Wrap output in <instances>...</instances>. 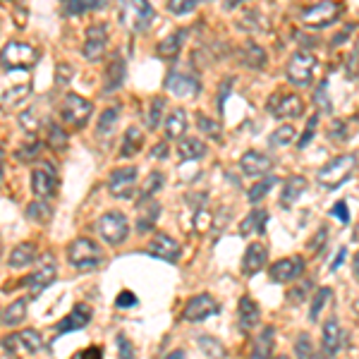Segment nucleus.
Wrapping results in <instances>:
<instances>
[{"label":"nucleus","instance_id":"obj_1","mask_svg":"<svg viewBox=\"0 0 359 359\" xmlns=\"http://www.w3.org/2000/svg\"><path fill=\"white\" fill-rule=\"evenodd\" d=\"M154 20L156 13L149 0H120V25L130 34L147 32Z\"/></svg>","mask_w":359,"mask_h":359},{"label":"nucleus","instance_id":"obj_2","mask_svg":"<svg viewBox=\"0 0 359 359\" xmlns=\"http://www.w3.org/2000/svg\"><path fill=\"white\" fill-rule=\"evenodd\" d=\"M357 168V156L355 154H343L335 156V158L328 161L323 168H318L316 172V182L321 184L323 189H338L345 180H350V175Z\"/></svg>","mask_w":359,"mask_h":359},{"label":"nucleus","instance_id":"obj_3","mask_svg":"<svg viewBox=\"0 0 359 359\" xmlns=\"http://www.w3.org/2000/svg\"><path fill=\"white\" fill-rule=\"evenodd\" d=\"M67 262L77 271H94L103 264V252L94 240L77 237L67 247Z\"/></svg>","mask_w":359,"mask_h":359},{"label":"nucleus","instance_id":"obj_4","mask_svg":"<svg viewBox=\"0 0 359 359\" xmlns=\"http://www.w3.org/2000/svg\"><path fill=\"white\" fill-rule=\"evenodd\" d=\"M343 3H338V0H321V3L311 5V8H304L299 13V20L311 29H323L335 25L340 20V15H343Z\"/></svg>","mask_w":359,"mask_h":359},{"label":"nucleus","instance_id":"obj_5","mask_svg":"<svg viewBox=\"0 0 359 359\" xmlns=\"http://www.w3.org/2000/svg\"><path fill=\"white\" fill-rule=\"evenodd\" d=\"M266 111L278 120H297L304 115V101L292 91H276L266 101Z\"/></svg>","mask_w":359,"mask_h":359},{"label":"nucleus","instance_id":"obj_6","mask_svg":"<svg viewBox=\"0 0 359 359\" xmlns=\"http://www.w3.org/2000/svg\"><path fill=\"white\" fill-rule=\"evenodd\" d=\"M96 230H98V235L108 242V245L120 247L127 240V235H130V223H127L125 213L108 211V213H103V216L98 218Z\"/></svg>","mask_w":359,"mask_h":359},{"label":"nucleus","instance_id":"obj_7","mask_svg":"<svg viewBox=\"0 0 359 359\" xmlns=\"http://www.w3.org/2000/svg\"><path fill=\"white\" fill-rule=\"evenodd\" d=\"M314 69H316V55L311 53V50H294L292 57L287 60L285 77L290 79L292 84L306 86L314 79Z\"/></svg>","mask_w":359,"mask_h":359},{"label":"nucleus","instance_id":"obj_8","mask_svg":"<svg viewBox=\"0 0 359 359\" xmlns=\"http://www.w3.org/2000/svg\"><path fill=\"white\" fill-rule=\"evenodd\" d=\"M60 118H62V123L67 127H72V130H82L91 118V103L77 94H67L62 98Z\"/></svg>","mask_w":359,"mask_h":359},{"label":"nucleus","instance_id":"obj_9","mask_svg":"<svg viewBox=\"0 0 359 359\" xmlns=\"http://www.w3.org/2000/svg\"><path fill=\"white\" fill-rule=\"evenodd\" d=\"M0 62L10 69H29L39 62V53L29 43L22 41H10L0 53Z\"/></svg>","mask_w":359,"mask_h":359},{"label":"nucleus","instance_id":"obj_10","mask_svg":"<svg viewBox=\"0 0 359 359\" xmlns=\"http://www.w3.org/2000/svg\"><path fill=\"white\" fill-rule=\"evenodd\" d=\"M57 189V170L50 161H43L32 170V192L39 199H50Z\"/></svg>","mask_w":359,"mask_h":359},{"label":"nucleus","instance_id":"obj_11","mask_svg":"<svg viewBox=\"0 0 359 359\" xmlns=\"http://www.w3.org/2000/svg\"><path fill=\"white\" fill-rule=\"evenodd\" d=\"M165 89L180 98H192L199 94L201 84H199V77H196V74L187 72V69H182V67H175L168 72Z\"/></svg>","mask_w":359,"mask_h":359},{"label":"nucleus","instance_id":"obj_12","mask_svg":"<svg viewBox=\"0 0 359 359\" xmlns=\"http://www.w3.org/2000/svg\"><path fill=\"white\" fill-rule=\"evenodd\" d=\"M17 79H20V69H13V72L8 74L5 89L0 91V106L15 108V106H20L29 94H32V74H27V77L22 79V84L17 82Z\"/></svg>","mask_w":359,"mask_h":359},{"label":"nucleus","instance_id":"obj_13","mask_svg":"<svg viewBox=\"0 0 359 359\" xmlns=\"http://www.w3.org/2000/svg\"><path fill=\"white\" fill-rule=\"evenodd\" d=\"M55 278H57V266L53 262V257H46L43 262H39V269L22 280V285L29 287L32 297H36V294H41L48 285H53Z\"/></svg>","mask_w":359,"mask_h":359},{"label":"nucleus","instance_id":"obj_14","mask_svg":"<svg viewBox=\"0 0 359 359\" xmlns=\"http://www.w3.org/2000/svg\"><path fill=\"white\" fill-rule=\"evenodd\" d=\"M221 311V304L211 297V294H196V297L189 299L182 309V318L189 323H199V321H206L208 316L218 314Z\"/></svg>","mask_w":359,"mask_h":359},{"label":"nucleus","instance_id":"obj_15","mask_svg":"<svg viewBox=\"0 0 359 359\" xmlns=\"http://www.w3.org/2000/svg\"><path fill=\"white\" fill-rule=\"evenodd\" d=\"M3 350L5 352H27V355H36V352L43 350V340L41 333L34 331V328H27V331L10 335V338L3 340Z\"/></svg>","mask_w":359,"mask_h":359},{"label":"nucleus","instance_id":"obj_16","mask_svg":"<svg viewBox=\"0 0 359 359\" xmlns=\"http://www.w3.org/2000/svg\"><path fill=\"white\" fill-rule=\"evenodd\" d=\"M302 273H304V259L302 257H285V259L276 262L269 269L271 283H278V285L297 280V278L302 276Z\"/></svg>","mask_w":359,"mask_h":359},{"label":"nucleus","instance_id":"obj_17","mask_svg":"<svg viewBox=\"0 0 359 359\" xmlns=\"http://www.w3.org/2000/svg\"><path fill=\"white\" fill-rule=\"evenodd\" d=\"M106 48H108V34H106V27L103 25H94L86 29V41H84V48H82V55L86 57L89 62H98L103 55H106Z\"/></svg>","mask_w":359,"mask_h":359},{"label":"nucleus","instance_id":"obj_18","mask_svg":"<svg viewBox=\"0 0 359 359\" xmlns=\"http://www.w3.org/2000/svg\"><path fill=\"white\" fill-rule=\"evenodd\" d=\"M147 252L151 254V257L161 259V262H168V264H175L180 259V254H182V249H180V242L172 240L170 235L165 233H158L151 237V242H149Z\"/></svg>","mask_w":359,"mask_h":359},{"label":"nucleus","instance_id":"obj_19","mask_svg":"<svg viewBox=\"0 0 359 359\" xmlns=\"http://www.w3.org/2000/svg\"><path fill=\"white\" fill-rule=\"evenodd\" d=\"M135 184H137V168L135 165H127V168H118L113 172L111 180H108V189H111L113 196L118 199H127L135 192Z\"/></svg>","mask_w":359,"mask_h":359},{"label":"nucleus","instance_id":"obj_20","mask_svg":"<svg viewBox=\"0 0 359 359\" xmlns=\"http://www.w3.org/2000/svg\"><path fill=\"white\" fill-rule=\"evenodd\" d=\"M266 262H269V249H266V245L264 242H252L245 252V259H242V273L257 276L266 266Z\"/></svg>","mask_w":359,"mask_h":359},{"label":"nucleus","instance_id":"obj_21","mask_svg":"<svg viewBox=\"0 0 359 359\" xmlns=\"http://www.w3.org/2000/svg\"><path fill=\"white\" fill-rule=\"evenodd\" d=\"M321 347L328 357L338 355L340 350L345 347V333L340 328L338 318H328L326 326H323V338H321Z\"/></svg>","mask_w":359,"mask_h":359},{"label":"nucleus","instance_id":"obj_22","mask_svg":"<svg viewBox=\"0 0 359 359\" xmlns=\"http://www.w3.org/2000/svg\"><path fill=\"white\" fill-rule=\"evenodd\" d=\"M89 321H91V306H86V304H77L74 306L69 314L62 318L60 323H57V328L55 331L60 333V335H65V333H74V331H82V328L89 326Z\"/></svg>","mask_w":359,"mask_h":359},{"label":"nucleus","instance_id":"obj_23","mask_svg":"<svg viewBox=\"0 0 359 359\" xmlns=\"http://www.w3.org/2000/svg\"><path fill=\"white\" fill-rule=\"evenodd\" d=\"M240 168H242V172L249 177H262V175H266V172H271L273 161L262 151H247L240 158Z\"/></svg>","mask_w":359,"mask_h":359},{"label":"nucleus","instance_id":"obj_24","mask_svg":"<svg viewBox=\"0 0 359 359\" xmlns=\"http://www.w3.org/2000/svg\"><path fill=\"white\" fill-rule=\"evenodd\" d=\"M237 318H240V328L245 333H249L252 328L259 326V318H262V309H259V304L254 302L249 294L245 297H240V304H237Z\"/></svg>","mask_w":359,"mask_h":359},{"label":"nucleus","instance_id":"obj_25","mask_svg":"<svg viewBox=\"0 0 359 359\" xmlns=\"http://www.w3.org/2000/svg\"><path fill=\"white\" fill-rule=\"evenodd\" d=\"M266 223H269V211H264V208H254V211H249L245 216V221L240 223V235L242 237L264 235Z\"/></svg>","mask_w":359,"mask_h":359},{"label":"nucleus","instance_id":"obj_26","mask_svg":"<svg viewBox=\"0 0 359 359\" xmlns=\"http://www.w3.org/2000/svg\"><path fill=\"white\" fill-rule=\"evenodd\" d=\"M184 36H187V32H184V29H177V32L168 34L163 41L156 46V53H158V57H163V60H172V57H175L180 50H182Z\"/></svg>","mask_w":359,"mask_h":359},{"label":"nucleus","instance_id":"obj_27","mask_svg":"<svg viewBox=\"0 0 359 359\" xmlns=\"http://www.w3.org/2000/svg\"><path fill=\"white\" fill-rule=\"evenodd\" d=\"M36 257H39V249L34 242H20L15 249H13V254H10V266L13 269H25V266H32L34 262H36Z\"/></svg>","mask_w":359,"mask_h":359},{"label":"nucleus","instance_id":"obj_28","mask_svg":"<svg viewBox=\"0 0 359 359\" xmlns=\"http://www.w3.org/2000/svg\"><path fill=\"white\" fill-rule=\"evenodd\" d=\"M158 216H161L158 201H147V199H144L142 204H139L137 230H139V233H147V230H151L156 225V221H158Z\"/></svg>","mask_w":359,"mask_h":359},{"label":"nucleus","instance_id":"obj_29","mask_svg":"<svg viewBox=\"0 0 359 359\" xmlns=\"http://www.w3.org/2000/svg\"><path fill=\"white\" fill-rule=\"evenodd\" d=\"M306 189V177L302 175H294L285 182V187H283V194H280V206L283 208H290L294 201L299 199V194H302Z\"/></svg>","mask_w":359,"mask_h":359},{"label":"nucleus","instance_id":"obj_30","mask_svg":"<svg viewBox=\"0 0 359 359\" xmlns=\"http://www.w3.org/2000/svg\"><path fill=\"white\" fill-rule=\"evenodd\" d=\"M184 132H187V113H184L182 108H175V111L165 118V137L182 139Z\"/></svg>","mask_w":359,"mask_h":359},{"label":"nucleus","instance_id":"obj_31","mask_svg":"<svg viewBox=\"0 0 359 359\" xmlns=\"http://www.w3.org/2000/svg\"><path fill=\"white\" fill-rule=\"evenodd\" d=\"M273 345H276V328L273 326H266L259 338L254 340V347H252V357L254 359H262V357H269L273 352Z\"/></svg>","mask_w":359,"mask_h":359},{"label":"nucleus","instance_id":"obj_32","mask_svg":"<svg viewBox=\"0 0 359 359\" xmlns=\"http://www.w3.org/2000/svg\"><path fill=\"white\" fill-rule=\"evenodd\" d=\"M125 82V62L120 55H115L111 60V65L106 69V82H103V89L106 91H115L120 89V84Z\"/></svg>","mask_w":359,"mask_h":359},{"label":"nucleus","instance_id":"obj_33","mask_svg":"<svg viewBox=\"0 0 359 359\" xmlns=\"http://www.w3.org/2000/svg\"><path fill=\"white\" fill-rule=\"evenodd\" d=\"M177 154L182 161H196L206 154V144L201 139H192V137H182L180 139V147H177Z\"/></svg>","mask_w":359,"mask_h":359},{"label":"nucleus","instance_id":"obj_34","mask_svg":"<svg viewBox=\"0 0 359 359\" xmlns=\"http://www.w3.org/2000/svg\"><path fill=\"white\" fill-rule=\"evenodd\" d=\"M144 144V135L139 127H130V130L125 132V139H123V149H120V156H125V158H132L139 149H142Z\"/></svg>","mask_w":359,"mask_h":359},{"label":"nucleus","instance_id":"obj_35","mask_svg":"<svg viewBox=\"0 0 359 359\" xmlns=\"http://www.w3.org/2000/svg\"><path fill=\"white\" fill-rule=\"evenodd\" d=\"M294 139H297V130H294L292 125H283V127H278V130L271 132L269 144L273 149H283V147H290Z\"/></svg>","mask_w":359,"mask_h":359},{"label":"nucleus","instance_id":"obj_36","mask_svg":"<svg viewBox=\"0 0 359 359\" xmlns=\"http://www.w3.org/2000/svg\"><path fill=\"white\" fill-rule=\"evenodd\" d=\"M20 125L25 127V132H29V135H36L43 125H48V120L41 118L39 108H29V111H25L20 115Z\"/></svg>","mask_w":359,"mask_h":359},{"label":"nucleus","instance_id":"obj_37","mask_svg":"<svg viewBox=\"0 0 359 359\" xmlns=\"http://www.w3.org/2000/svg\"><path fill=\"white\" fill-rule=\"evenodd\" d=\"M27 216L32 218L34 223L46 225L50 221V216H53V208H50V204H46V199H39V201H34V204H29Z\"/></svg>","mask_w":359,"mask_h":359},{"label":"nucleus","instance_id":"obj_38","mask_svg":"<svg viewBox=\"0 0 359 359\" xmlns=\"http://www.w3.org/2000/svg\"><path fill=\"white\" fill-rule=\"evenodd\" d=\"M27 316V299H17L3 311V323L5 326H17L20 321H25Z\"/></svg>","mask_w":359,"mask_h":359},{"label":"nucleus","instance_id":"obj_39","mask_svg":"<svg viewBox=\"0 0 359 359\" xmlns=\"http://www.w3.org/2000/svg\"><path fill=\"white\" fill-rule=\"evenodd\" d=\"M108 0H65V13L67 15H84L89 10L103 8Z\"/></svg>","mask_w":359,"mask_h":359},{"label":"nucleus","instance_id":"obj_40","mask_svg":"<svg viewBox=\"0 0 359 359\" xmlns=\"http://www.w3.org/2000/svg\"><path fill=\"white\" fill-rule=\"evenodd\" d=\"M331 297H333L331 287H318L316 294H314V302H311V309H309L311 321H318V318H321V311L326 309V304L331 302Z\"/></svg>","mask_w":359,"mask_h":359},{"label":"nucleus","instance_id":"obj_41","mask_svg":"<svg viewBox=\"0 0 359 359\" xmlns=\"http://www.w3.org/2000/svg\"><path fill=\"white\" fill-rule=\"evenodd\" d=\"M48 127V147L50 149H55V151H65L67 149V132L62 130L60 125H53V123H48L46 125Z\"/></svg>","mask_w":359,"mask_h":359},{"label":"nucleus","instance_id":"obj_42","mask_svg":"<svg viewBox=\"0 0 359 359\" xmlns=\"http://www.w3.org/2000/svg\"><path fill=\"white\" fill-rule=\"evenodd\" d=\"M273 184H278V180H276V177H264V180H259L257 184H252V187H249V201H252V204H259V201H262L264 196L269 194L271 189H273Z\"/></svg>","mask_w":359,"mask_h":359},{"label":"nucleus","instance_id":"obj_43","mask_svg":"<svg viewBox=\"0 0 359 359\" xmlns=\"http://www.w3.org/2000/svg\"><path fill=\"white\" fill-rule=\"evenodd\" d=\"M118 118H120V106H108L106 111L101 113V118H98V132L108 135L115 127V123H118Z\"/></svg>","mask_w":359,"mask_h":359},{"label":"nucleus","instance_id":"obj_44","mask_svg":"<svg viewBox=\"0 0 359 359\" xmlns=\"http://www.w3.org/2000/svg\"><path fill=\"white\" fill-rule=\"evenodd\" d=\"M242 60H245L247 65H252V67H262L264 62H266V53H264L262 48H259L257 43H249V46H245Z\"/></svg>","mask_w":359,"mask_h":359},{"label":"nucleus","instance_id":"obj_45","mask_svg":"<svg viewBox=\"0 0 359 359\" xmlns=\"http://www.w3.org/2000/svg\"><path fill=\"white\" fill-rule=\"evenodd\" d=\"M199 347L204 355H211V357H225V347L218 343L216 338L211 335H199Z\"/></svg>","mask_w":359,"mask_h":359},{"label":"nucleus","instance_id":"obj_46","mask_svg":"<svg viewBox=\"0 0 359 359\" xmlns=\"http://www.w3.org/2000/svg\"><path fill=\"white\" fill-rule=\"evenodd\" d=\"M163 106H165L163 98H154V101H151V106H149V115H147L149 130H156V127H158V123H161V113H163Z\"/></svg>","mask_w":359,"mask_h":359},{"label":"nucleus","instance_id":"obj_47","mask_svg":"<svg viewBox=\"0 0 359 359\" xmlns=\"http://www.w3.org/2000/svg\"><path fill=\"white\" fill-rule=\"evenodd\" d=\"M161 187H163V175H161V172H151V175L147 177V184L142 187V194H139V196H142V201H144V199H149L151 194L158 192Z\"/></svg>","mask_w":359,"mask_h":359},{"label":"nucleus","instance_id":"obj_48","mask_svg":"<svg viewBox=\"0 0 359 359\" xmlns=\"http://www.w3.org/2000/svg\"><path fill=\"white\" fill-rule=\"evenodd\" d=\"M199 3L201 0H168V10H170L172 15H187V13H192Z\"/></svg>","mask_w":359,"mask_h":359},{"label":"nucleus","instance_id":"obj_49","mask_svg":"<svg viewBox=\"0 0 359 359\" xmlns=\"http://www.w3.org/2000/svg\"><path fill=\"white\" fill-rule=\"evenodd\" d=\"M196 125H199V130L204 132V135L213 137V139H221V130H218V123L208 120L206 115H196Z\"/></svg>","mask_w":359,"mask_h":359},{"label":"nucleus","instance_id":"obj_50","mask_svg":"<svg viewBox=\"0 0 359 359\" xmlns=\"http://www.w3.org/2000/svg\"><path fill=\"white\" fill-rule=\"evenodd\" d=\"M309 290H311V280H302L299 283V287H294V290L287 292V299H290L292 304H302Z\"/></svg>","mask_w":359,"mask_h":359},{"label":"nucleus","instance_id":"obj_51","mask_svg":"<svg viewBox=\"0 0 359 359\" xmlns=\"http://www.w3.org/2000/svg\"><path fill=\"white\" fill-rule=\"evenodd\" d=\"M294 355L297 357H314V347H311L309 335H299L297 345H294Z\"/></svg>","mask_w":359,"mask_h":359},{"label":"nucleus","instance_id":"obj_52","mask_svg":"<svg viewBox=\"0 0 359 359\" xmlns=\"http://www.w3.org/2000/svg\"><path fill=\"white\" fill-rule=\"evenodd\" d=\"M316 125H318V115H311V118H309V127H306L304 135L299 137V144H297L299 149H306V144L311 142V137H314V132H316Z\"/></svg>","mask_w":359,"mask_h":359},{"label":"nucleus","instance_id":"obj_53","mask_svg":"<svg viewBox=\"0 0 359 359\" xmlns=\"http://www.w3.org/2000/svg\"><path fill=\"white\" fill-rule=\"evenodd\" d=\"M41 154V144H29V147H25V149H20L15 156L20 161H34L36 156Z\"/></svg>","mask_w":359,"mask_h":359},{"label":"nucleus","instance_id":"obj_54","mask_svg":"<svg viewBox=\"0 0 359 359\" xmlns=\"http://www.w3.org/2000/svg\"><path fill=\"white\" fill-rule=\"evenodd\" d=\"M331 213H333L335 218H340V223H350V211H347L345 201H338V204L331 208Z\"/></svg>","mask_w":359,"mask_h":359},{"label":"nucleus","instance_id":"obj_55","mask_svg":"<svg viewBox=\"0 0 359 359\" xmlns=\"http://www.w3.org/2000/svg\"><path fill=\"white\" fill-rule=\"evenodd\" d=\"M115 304H118V306H135L137 304V294L130 292V290H123L118 294V299H115Z\"/></svg>","mask_w":359,"mask_h":359},{"label":"nucleus","instance_id":"obj_56","mask_svg":"<svg viewBox=\"0 0 359 359\" xmlns=\"http://www.w3.org/2000/svg\"><path fill=\"white\" fill-rule=\"evenodd\" d=\"M118 347H120V357H135V350H132L130 340L125 338V335H118Z\"/></svg>","mask_w":359,"mask_h":359},{"label":"nucleus","instance_id":"obj_57","mask_svg":"<svg viewBox=\"0 0 359 359\" xmlns=\"http://www.w3.org/2000/svg\"><path fill=\"white\" fill-rule=\"evenodd\" d=\"M326 237H328V228H321V230H318L316 237H314V240H311V245H309L311 252H314V249L321 247V245H323V240H326Z\"/></svg>","mask_w":359,"mask_h":359},{"label":"nucleus","instance_id":"obj_58","mask_svg":"<svg viewBox=\"0 0 359 359\" xmlns=\"http://www.w3.org/2000/svg\"><path fill=\"white\" fill-rule=\"evenodd\" d=\"M103 350L101 347H89V350H82L79 352V357H101Z\"/></svg>","mask_w":359,"mask_h":359},{"label":"nucleus","instance_id":"obj_59","mask_svg":"<svg viewBox=\"0 0 359 359\" xmlns=\"http://www.w3.org/2000/svg\"><path fill=\"white\" fill-rule=\"evenodd\" d=\"M345 257H347V249H340V252H338V257H335V262H333L331 269H333V271L338 269V266L343 264V259H345Z\"/></svg>","mask_w":359,"mask_h":359},{"label":"nucleus","instance_id":"obj_60","mask_svg":"<svg viewBox=\"0 0 359 359\" xmlns=\"http://www.w3.org/2000/svg\"><path fill=\"white\" fill-rule=\"evenodd\" d=\"M165 154H168V147H165V144H158V149H156V151H151V156H156V158H163Z\"/></svg>","mask_w":359,"mask_h":359},{"label":"nucleus","instance_id":"obj_61","mask_svg":"<svg viewBox=\"0 0 359 359\" xmlns=\"http://www.w3.org/2000/svg\"><path fill=\"white\" fill-rule=\"evenodd\" d=\"M352 269H355V276H357V280H359V252L355 254V262H352Z\"/></svg>","mask_w":359,"mask_h":359},{"label":"nucleus","instance_id":"obj_62","mask_svg":"<svg viewBox=\"0 0 359 359\" xmlns=\"http://www.w3.org/2000/svg\"><path fill=\"white\" fill-rule=\"evenodd\" d=\"M182 355H184L182 350H175V352H170V355H168V357H182Z\"/></svg>","mask_w":359,"mask_h":359},{"label":"nucleus","instance_id":"obj_63","mask_svg":"<svg viewBox=\"0 0 359 359\" xmlns=\"http://www.w3.org/2000/svg\"><path fill=\"white\" fill-rule=\"evenodd\" d=\"M0 175H3V147H0Z\"/></svg>","mask_w":359,"mask_h":359},{"label":"nucleus","instance_id":"obj_64","mask_svg":"<svg viewBox=\"0 0 359 359\" xmlns=\"http://www.w3.org/2000/svg\"><path fill=\"white\" fill-rule=\"evenodd\" d=\"M357 79H359V67H357Z\"/></svg>","mask_w":359,"mask_h":359}]
</instances>
